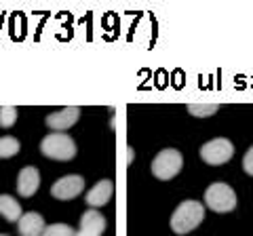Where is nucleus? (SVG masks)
<instances>
[{
    "mask_svg": "<svg viewBox=\"0 0 253 236\" xmlns=\"http://www.w3.org/2000/svg\"><path fill=\"white\" fill-rule=\"evenodd\" d=\"M81 230L89 232V234H95V236H101L104 230H106V217L101 213H97L95 209L84 211L83 217H81Z\"/></svg>",
    "mask_w": 253,
    "mask_h": 236,
    "instance_id": "nucleus-11",
    "label": "nucleus"
},
{
    "mask_svg": "<svg viewBox=\"0 0 253 236\" xmlns=\"http://www.w3.org/2000/svg\"><path fill=\"white\" fill-rule=\"evenodd\" d=\"M243 169H245V173L253 175V146L247 150V154H245V158H243Z\"/></svg>",
    "mask_w": 253,
    "mask_h": 236,
    "instance_id": "nucleus-17",
    "label": "nucleus"
},
{
    "mask_svg": "<svg viewBox=\"0 0 253 236\" xmlns=\"http://www.w3.org/2000/svg\"><path fill=\"white\" fill-rule=\"evenodd\" d=\"M114 194V184L110 182V179H101L99 184H95L89 192H86V204H89L91 209L95 207H104V204L112 198Z\"/></svg>",
    "mask_w": 253,
    "mask_h": 236,
    "instance_id": "nucleus-9",
    "label": "nucleus"
},
{
    "mask_svg": "<svg viewBox=\"0 0 253 236\" xmlns=\"http://www.w3.org/2000/svg\"><path fill=\"white\" fill-rule=\"evenodd\" d=\"M41 152L46 158H53V160H72L76 156V144L66 133H51V135H46L42 139Z\"/></svg>",
    "mask_w": 253,
    "mask_h": 236,
    "instance_id": "nucleus-2",
    "label": "nucleus"
},
{
    "mask_svg": "<svg viewBox=\"0 0 253 236\" xmlns=\"http://www.w3.org/2000/svg\"><path fill=\"white\" fill-rule=\"evenodd\" d=\"M232 154H234V146H232V141L226 137H215L201 148V158L207 164H211V167L226 164L232 158Z\"/></svg>",
    "mask_w": 253,
    "mask_h": 236,
    "instance_id": "nucleus-5",
    "label": "nucleus"
},
{
    "mask_svg": "<svg viewBox=\"0 0 253 236\" xmlns=\"http://www.w3.org/2000/svg\"><path fill=\"white\" fill-rule=\"evenodd\" d=\"M38 186H41V173L36 167H23L17 177V192L21 196H34Z\"/></svg>",
    "mask_w": 253,
    "mask_h": 236,
    "instance_id": "nucleus-8",
    "label": "nucleus"
},
{
    "mask_svg": "<svg viewBox=\"0 0 253 236\" xmlns=\"http://www.w3.org/2000/svg\"><path fill=\"white\" fill-rule=\"evenodd\" d=\"M78 118H81V110L76 106H72V108H63L59 112L49 114L44 118V122H46V127L53 129L55 133H63V131L72 129L78 122Z\"/></svg>",
    "mask_w": 253,
    "mask_h": 236,
    "instance_id": "nucleus-7",
    "label": "nucleus"
},
{
    "mask_svg": "<svg viewBox=\"0 0 253 236\" xmlns=\"http://www.w3.org/2000/svg\"><path fill=\"white\" fill-rule=\"evenodd\" d=\"M217 110H219V104H188V112L192 116H199V118L215 114Z\"/></svg>",
    "mask_w": 253,
    "mask_h": 236,
    "instance_id": "nucleus-14",
    "label": "nucleus"
},
{
    "mask_svg": "<svg viewBox=\"0 0 253 236\" xmlns=\"http://www.w3.org/2000/svg\"><path fill=\"white\" fill-rule=\"evenodd\" d=\"M184 167V156H181L179 150H173V148H167V150H161L154 160H152V175L161 182H167V179H173Z\"/></svg>",
    "mask_w": 253,
    "mask_h": 236,
    "instance_id": "nucleus-3",
    "label": "nucleus"
},
{
    "mask_svg": "<svg viewBox=\"0 0 253 236\" xmlns=\"http://www.w3.org/2000/svg\"><path fill=\"white\" fill-rule=\"evenodd\" d=\"M83 188L84 179L81 175H66L51 186V196L57 200H72L83 192Z\"/></svg>",
    "mask_w": 253,
    "mask_h": 236,
    "instance_id": "nucleus-6",
    "label": "nucleus"
},
{
    "mask_svg": "<svg viewBox=\"0 0 253 236\" xmlns=\"http://www.w3.org/2000/svg\"><path fill=\"white\" fill-rule=\"evenodd\" d=\"M19 152V141L15 137H0V158H13Z\"/></svg>",
    "mask_w": 253,
    "mask_h": 236,
    "instance_id": "nucleus-13",
    "label": "nucleus"
},
{
    "mask_svg": "<svg viewBox=\"0 0 253 236\" xmlns=\"http://www.w3.org/2000/svg\"><path fill=\"white\" fill-rule=\"evenodd\" d=\"M74 236H95V234H89V232H83V230H78Z\"/></svg>",
    "mask_w": 253,
    "mask_h": 236,
    "instance_id": "nucleus-18",
    "label": "nucleus"
},
{
    "mask_svg": "<svg viewBox=\"0 0 253 236\" xmlns=\"http://www.w3.org/2000/svg\"><path fill=\"white\" fill-rule=\"evenodd\" d=\"M0 215H2L6 222H19L21 213V204L13 198L9 194H2L0 196Z\"/></svg>",
    "mask_w": 253,
    "mask_h": 236,
    "instance_id": "nucleus-12",
    "label": "nucleus"
},
{
    "mask_svg": "<svg viewBox=\"0 0 253 236\" xmlns=\"http://www.w3.org/2000/svg\"><path fill=\"white\" fill-rule=\"evenodd\" d=\"M0 236H9V234H0Z\"/></svg>",
    "mask_w": 253,
    "mask_h": 236,
    "instance_id": "nucleus-19",
    "label": "nucleus"
},
{
    "mask_svg": "<svg viewBox=\"0 0 253 236\" xmlns=\"http://www.w3.org/2000/svg\"><path fill=\"white\" fill-rule=\"evenodd\" d=\"M76 232L68 224H51L44 228L42 236H74Z\"/></svg>",
    "mask_w": 253,
    "mask_h": 236,
    "instance_id": "nucleus-16",
    "label": "nucleus"
},
{
    "mask_svg": "<svg viewBox=\"0 0 253 236\" xmlns=\"http://www.w3.org/2000/svg\"><path fill=\"white\" fill-rule=\"evenodd\" d=\"M205 219V207L196 200H184L171 215V230L175 234H188Z\"/></svg>",
    "mask_w": 253,
    "mask_h": 236,
    "instance_id": "nucleus-1",
    "label": "nucleus"
},
{
    "mask_svg": "<svg viewBox=\"0 0 253 236\" xmlns=\"http://www.w3.org/2000/svg\"><path fill=\"white\" fill-rule=\"evenodd\" d=\"M15 120H17V108L13 106H2L0 108V127L9 129L15 124Z\"/></svg>",
    "mask_w": 253,
    "mask_h": 236,
    "instance_id": "nucleus-15",
    "label": "nucleus"
},
{
    "mask_svg": "<svg viewBox=\"0 0 253 236\" xmlns=\"http://www.w3.org/2000/svg\"><path fill=\"white\" fill-rule=\"evenodd\" d=\"M17 228H19V234L21 236H42L44 232V219L41 213H34V211H30V213H23L17 222Z\"/></svg>",
    "mask_w": 253,
    "mask_h": 236,
    "instance_id": "nucleus-10",
    "label": "nucleus"
},
{
    "mask_svg": "<svg viewBox=\"0 0 253 236\" xmlns=\"http://www.w3.org/2000/svg\"><path fill=\"white\" fill-rule=\"evenodd\" d=\"M205 204L215 213H230L236 207V194L228 184H211L205 190Z\"/></svg>",
    "mask_w": 253,
    "mask_h": 236,
    "instance_id": "nucleus-4",
    "label": "nucleus"
}]
</instances>
